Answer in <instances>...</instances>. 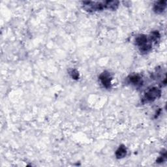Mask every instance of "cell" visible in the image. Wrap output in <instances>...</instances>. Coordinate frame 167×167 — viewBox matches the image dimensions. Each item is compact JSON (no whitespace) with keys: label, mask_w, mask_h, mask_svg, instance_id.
I'll list each match as a JSON object with an SVG mask.
<instances>
[{"label":"cell","mask_w":167,"mask_h":167,"mask_svg":"<svg viewBox=\"0 0 167 167\" xmlns=\"http://www.w3.org/2000/svg\"><path fill=\"white\" fill-rule=\"evenodd\" d=\"M140 80H141L140 77H139L137 75L131 77V78H130V82H131L132 83H133V84H136V85L138 84L140 82Z\"/></svg>","instance_id":"6"},{"label":"cell","mask_w":167,"mask_h":167,"mask_svg":"<svg viewBox=\"0 0 167 167\" xmlns=\"http://www.w3.org/2000/svg\"><path fill=\"white\" fill-rule=\"evenodd\" d=\"M71 74L72 77L74 78V79H78V73L76 71V70H72V71L71 73Z\"/></svg>","instance_id":"7"},{"label":"cell","mask_w":167,"mask_h":167,"mask_svg":"<svg viewBox=\"0 0 167 167\" xmlns=\"http://www.w3.org/2000/svg\"><path fill=\"white\" fill-rule=\"evenodd\" d=\"M166 8V2L161 1L157 2L154 5V11L157 13H161L163 12Z\"/></svg>","instance_id":"4"},{"label":"cell","mask_w":167,"mask_h":167,"mask_svg":"<svg viewBox=\"0 0 167 167\" xmlns=\"http://www.w3.org/2000/svg\"><path fill=\"white\" fill-rule=\"evenodd\" d=\"M127 149L124 146H121L116 152V155L118 159L124 157L126 155Z\"/></svg>","instance_id":"5"},{"label":"cell","mask_w":167,"mask_h":167,"mask_svg":"<svg viewBox=\"0 0 167 167\" xmlns=\"http://www.w3.org/2000/svg\"><path fill=\"white\" fill-rule=\"evenodd\" d=\"M161 90L157 87H153V88L149 90L144 96V100L146 101V102H152L153 101L159 97L161 95Z\"/></svg>","instance_id":"2"},{"label":"cell","mask_w":167,"mask_h":167,"mask_svg":"<svg viewBox=\"0 0 167 167\" xmlns=\"http://www.w3.org/2000/svg\"><path fill=\"white\" fill-rule=\"evenodd\" d=\"M136 43L142 52H148L152 48V43H149L147 36L141 35L136 39Z\"/></svg>","instance_id":"1"},{"label":"cell","mask_w":167,"mask_h":167,"mask_svg":"<svg viewBox=\"0 0 167 167\" xmlns=\"http://www.w3.org/2000/svg\"><path fill=\"white\" fill-rule=\"evenodd\" d=\"M99 79L101 82L103 84V85L106 87V88H109L111 86V77H110L109 74L106 72L103 73L100 76Z\"/></svg>","instance_id":"3"}]
</instances>
